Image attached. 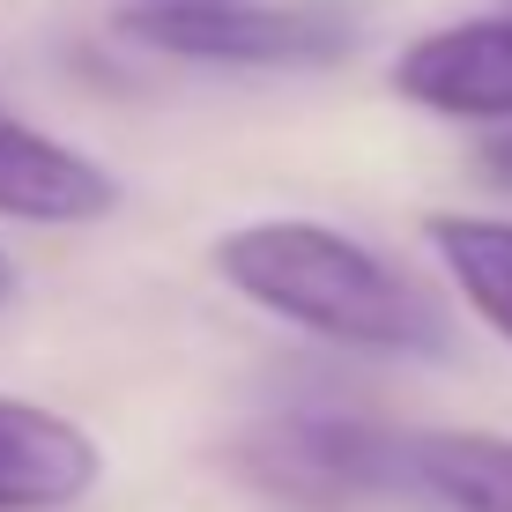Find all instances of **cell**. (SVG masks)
<instances>
[{
	"mask_svg": "<svg viewBox=\"0 0 512 512\" xmlns=\"http://www.w3.org/2000/svg\"><path fill=\"white\" fill-rule=\"evenodd\" d=\"M216 275L282 327L372 357H446L453 327L431 290L364 238L312 216H260L216 238Z\"/></svg>",
	"mask_w": 512,
	"mask_h": 512,
	"instance_id": "6da1fadb",
	"label": "cell"
},
{
	"mask_svg": "<svg viewBox=\"0 0 512 512\" xmlns=\"http://www.w3.org/2000/svg\"><path fill=\"white\" fill-rule=\"evenodd\" d=\"M238 475L260 498L290 512H372V505H423L409 475V431H386L372 416L290 409L268 416L231 446Z\"/></svg>",
	"mask_w": 512,
	"mask_h": 512,
	"instance_id": "7a4b0ae2",
	"label": "cell"
},
{
	"mask_svg": "<svg viewBox=\"0 0 512 512\" xmlns=\"http://www.w3.org/2000/svg\"><path fill=\"white\" fill-rule=\"evenodd\" d=\"M119 30L149 52L201 67H320L357 45V30L327 8H253V0H156L134 8Z\"/></svg>",
	"mask_w": 512,
	"mask_h": 512,
	"instance_id": "3957f363",
	"label": "cell"
},
{
	"mask_svg": "<svg viewBox=\"0 0 512 512\" xmlns=\"http://www.w3.org/2000/svg\"><path fill=\"white\" fill-rule=\"evenodd\" d=\"M394 97H409L438 119L505 127L512 119V15H468V23L423 30L394 67Z\"/></svg>",
	"mask_w": 512,
	"mask_h": 512,
	"instance_id": "277c9868",
	"label": "cell"
},
{
	"mask_svg": "<svg viewBox=\"0 0 512 512\" xmlns=\"http://www.w3.org/2000/svg\"><path fill=\"white\" fill-rule=\"evenodd\" d=\"M119 208V179L97 156L67 149L38 127L0 112V216L38 223V231H82Z\"/></svg>",
	"mask_w": 512,
	"mask_h": 512,
	"instance_id": "5b68a950",
	"label": "cell"
},
{
	"mask_svg": "<svg viewBox=\"0 0 512 512\" xmlns=\"http://www.w3.org/2000/svg\"><path fill=\"white\" fill-rule=\"evenodd\" d=\"M104 475L97 438L45 401L0 394V512H60Z\"/></svg>",
	"mask_w": 512,
	"mask_h": 512,
	"instance_id": "8992f818",
	"label": "cell"
},
{
	"mask_svg": "<svg viewBox=\"0 0 512 512\" xmlns=\"http://www.w3.org/2000/svg\"><path fill=\"white\" fill-rule=\"evenodd\" d=\"M409 475L438 512H512V438L498 431H409Z\"/></svg>",
	"mask_w": 512,
	"mask_h": 512,
	"instance_id": "52a82bcc",
	"label": "cell"
},
{
	"mask_svg": "<svg viewBox=\"0 0 512 512\" xmlns=\"http://www.w3.org/2000/svg\"><path fill=\"white\" fill-rule=\"evenodd\" d=\"M423 238H431L438 268L453 275V290L468 297V312L512 349V223L438 208V216H423Z\"/></svg>",
	"mask_w": 512,
	"mask_h": 512,
	"instance_id": "ba28073f",
	"label": "cell"
},
{
	"mask_svg": "<svg viewBox=\"0 0 512 512\" xmlns=\"http://www.w3.org/2000/svg\"><path fill=\"white\" fill-rule=\"evenodd\" d=\"M483 171H490L498 186H512V119H505V127L483 141Z\"/></svg>",
	"mask_w": 512,
	"mask_h": 512,
	"instance_id": "9c48e42d",
	"label": "cell"
},
{
	"mask_svg": "<svg viewBox=\"0 0 512 512\" xmlns=\"http://www.w3.org/2000/svg\"><path fill=\"white\" fill-rule=\"evenodd\" d=\"M8 297H15V260L0 253V305H8Z\"/></svg>",
	"mask_w": 512,
	"mask_h": 512,
	"instance_id": "30bf717a",
	"label": "cell"
}]
</instances>
